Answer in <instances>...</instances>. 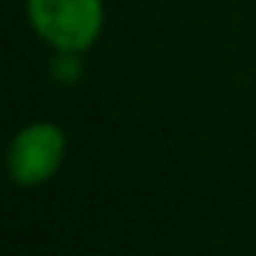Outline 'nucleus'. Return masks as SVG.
I'll return each instance as SVG.
<instances>
[{"label": "nucleus", "mask_w": 256, "mask_h": 256, "mask_svg": "<svg viewBox=\"0 0 256 256\" xmlns=\"http://www.w3.org/2000/svg\"><path fill=\"white\" fill-rule=\"evenodd\" d=\"M66 154V136L58 124L40 120L18 130L6 151V169L10 178L18 187H40L46 184L64 163Z\"/></svg>", "instance_id": "2"}, {"label": "nucleus", "mask_w": 256, "mask_h": 256, "mask_svg": "<svg viewBox=\"0 0 256 256\" xmlns=\"http://www.w3.org/2000/svg\"><path fill=\"white\" fill-rule=\"evenodd\" d=\"M28 18L42 42L64 54L88 52L102 34V0H28Z\"/></svg>", "instance_id": "1"}]
</instances>
